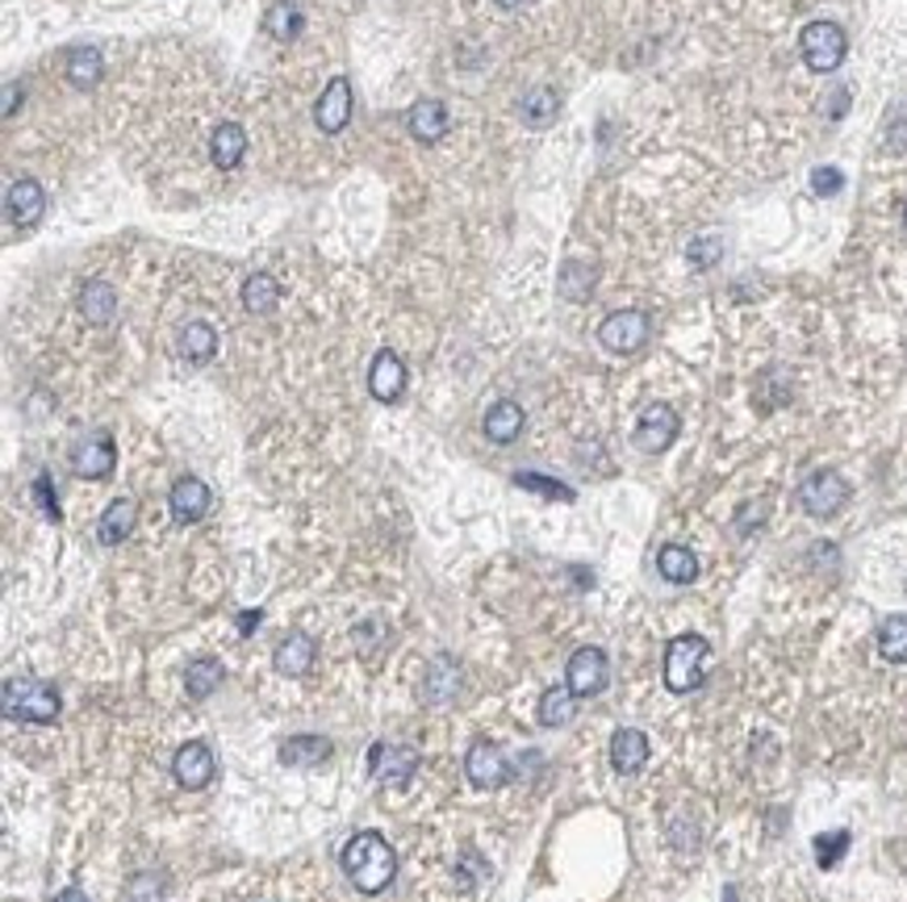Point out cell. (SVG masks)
Masks as SVG:
<instances>
[{"mask_svg":"<svg viewBox=\"0 0 907 902\" xmlns=\"http://www.w3.org/2000/svg\"><path fill=\"white\" fill-rule=\"evenodd\" d=\"M414 769H419V753H414V748L385 744V739L368 748V773L377 777V781H394V786H401Z\"/></svg>","mask_w":907,"mask_h":902,"instance_id":"cell-15","label":"cell"},{"mask_svg":"<svg viewBox=\"0 0 907 902\" xmlns=\"http://www.w3.org/2000/svg\"><path fill=\"white\" fill-rule=\"evenodd\" d=\"M352 109H356L352 80H347V76H331L314 105V126L322 130V134H343L347 122H352Z\"/></svg>","mask_w":907,"mask_h":902,"instance_id":"cell-7","label":"cell"},{"mask_svg":"<svg viewBox=\"0 0 907 902\" xmlns=\"http://www.w3.org/2000/svg\"><path fill=\"white\" fill-rule=\"evenodd\" d=\"M130 902H164V878L159 873H134L126 886Z\"/></svg>","mask_w":907,"mask_h":902,"instance_id":"cell-37","label":"cell"},{"mask_svg":"<svg viewBox=\"0 0 907 902\" xmlns=\"http://www.w3.org/2000/svg\"><path fill=\"white\" fill-rule=\"evenodd\" d=\"M80 314L88 318V326H109L118 318V289L109 280H88L80 289Z\"/></svg>","mask_w":907,"mask_h":902,"instance_id":"cell-23","label":"cell"},{"mask_svg":"<svg viewBox=\"0 0 907 902\" xmlns=\"http://www.w3.org/2000/svg\"><path fill=\"white\" fill-rule=\"evenodd\" d=\"M656 572H661L670 586H690L698 577V556L682 544H665L656 552Z\"/></svg>","mask_w":907,"mask_h":902,"instance_id":"cell-28","label":"cell"},{"mask_svg":"<svg viewBox=\"0 0 907 902\" xmlns=\"http://www.w3.org/2000/svg\"><path fill=\"white\" fill-rule=\"evenodd\" d=\"M811 189L820 192V197H832V192L844 189V176L837 168H816L811 171Z\"/></svg>","mask_w":907,"mask_h":902,"instance_id":"cell-40","label":"cell"},{"mask_svg":"<svg viewBox=\"0 0 907 902\" xmlns=\"http://www.w3.org/2000/svg\"><path fill=\"white\" fill-rule=\"evenodd\" d=\"M456 686H461V669H456V660H452V656H435V660H431V669H427V677H422V698H427V702H435V706H443V702H452Z\"/></svg>","mask_w":907,"mask_h":902,"instance_id":"cell-27","label":"cell"},{"mask_svg":"<svg viewBox=\"0 0 907 902\" xmlns=\"http://www.w3.org/2000/svg\"><path fill=\"white\" fill-rule=\"evenodd\" d=\"M222 686V665L213 660V656H197L189 665V672H185V690H189L192 702H206L213 690Z\"/></svg>","mask_w":907,"mask_h":902,"instance_id":"cell-31","label":"cell"},{"mask_svg":"<svg viewBox=\"0 0 907 902\" xmlns=\"http://www.w3.org/2000/svg\"><path fill=\"white\" fill-rule=\"evenodd\" d=\"M4 210H9V222H13L18 231H34L46 218V189L34 176H22V180H13L9 192H4Z\"/></svg>","mask_w":907,"mask_h":902,"instance_id":"cell-11","label":"cell"},{"mask_svg":"<svg viewBox=\"0 0 907 902\" xmlns=\"http://www.w3.org/2000/svg\"><path fill=\"white\" fill-rule=\"evenodd\" d=\"M711 644L703 635H677L665 648V686L674 693H690L703 686V669H707Z\"/></svg>","mask_w":907,"mask_h":902,"instance_id":"cell-3","label":"cell"},{"mask_svg":"<svg viewBox=\"0 0 907 902\" xmlns=\"http://www.w3.org/2000/svg\"><path fill=\"white\" fill-rule=\"evenodd\" d=\"M243 305L252 310V314H273L276 305H280V285H276V276L268 272H255L243 280Z\"/></svg>","mask_w":907,"mask_h":902,"instance_id":"cell-30","label":"cell"},{"mask_svg":"<svg viewBox=\"0 0 907 902\" xmlns=\"http://www.w3.org/2000/svg\"><path fill=\"white\" fill-rule=\"evenodd\" d=\"M118 468V443L109 439L106 431L88 435L71 447V472L85 477V481H106L109 472Z\"/></svg>","mask_w":907,"mask_h":902,"instance_id":"cell-10","label":"cell"},{"mask_svg":"<svg viewBox=\"0 0 907 902\" xmlns=\"http://www.w3.org/2000/svg\"><path fill=\"white\" fill-rule=\"evenodd\" d=\"M611 681V665H607V652L602 648H577L569 656V669H565V686L573 690V698H594V693L607 690Z\"/></svg>","mask_w":907,"mask_h":902,"instance_id":"cell-8","label":"cell"},{"mask_svg":"<svg viewBox=\"0 0 907 902\" xmlns=\"http://www.w3.org/2000/svg\"><path fill=\"white\" fill-rule=\"evenodd\" d=\"M523 405H515V401H494L486 410V422H482V431H486L489 443H498V447H507V443H515L519 435H523Z\"/></svg>","mask_w":907,"mask_h":902,"instance_id":"cell-20","label":"cell"},{"mask_svg":"<svg viewBox=\"0 0 907 902\" xmlns=\"http://www.w3.org/2000/svg\"><path fill=\"white\" fill-rule=\"evenodd\" d=\"M273 665H276L280 677H306L310 665H314V639H310V635H301V631H294L289 639H280V644H276Z\"/></svg>","mask_w":907,"mask_h":902,"instance_id":"cell-22","label":"cell"},{"mask_svg":"<svg viewBox=\"0 0 907 902\" xmlns=\"http://www.w3.org/2000/svg\"><path fill=\"white\" fill-rule=\"evenodd\" d=\"M368 393L377 401H398L406 393V364L398 352H377L368 368Z\"/></svg>","mask_w":907,"mask_h":902,"instance_id":"cell-16","label":"cell"},{"mask_svg":"<svg viewBox=\"0 0 907 902\" xmlns=\"http://www.w3.org/2000/svg\"><path fill=\"white\" fill-rule=\"evenodd\" d=\"M799 505L811 519H832L849 505V481L832 468H820L799 485Z\"/></svg>","mask_w":907,"mask_h":902,"instance_id":"cell-5","label":"cell"},{"mask_svg":"<svg viewBox=\"0 0 907 902\" xmlns=\"http://www.w3.org/2000/svg\"><path fill=\"white\" fill-rule=\"evenodd\" d=\"M406 126H410V134L419 138V143H440L443 134H447V109H443V101H435V97H427V101H414L410 105V113H406Z\"/></svg>","mask_w":907,"mask_h":902,"instance_id":"cell-18","label":"cell"},{"mask_svg":"<svg viewBox=\"0 0 907 902\" xmlns=\"http://www.w3.org/2000/svg\"><path fill=\"white\" fill-rule=\"evenodd\" d=\"M611 765L615 773L632 777L649 765V735L635 732V727H619L611 739Z\"/></svg>","mask_w":907,"mask_h":902,"instance_id":"cell-17","label":"cell"},{"mask_svg":"<svg viewBox=\"0 0 907 902\" xmlns=\"http://www.w3.org/2000/svg\"><path fill=\"white\" fill-rule=\"evenodd\" d=\"M573 690L569 686H561V690H549L544 698H540V723L544 727H565L573 719Z\"/></svg>","mask_w":907,"mask_h":902,"instance_id":"cell-35","label":"cell"},{"mask_svg":"<svg viewBox=\"0 0 907 902\" xmlns=\"http://www.w3.org/2000/svg\"><path fill=\"white\" fill-rule=\"evenodd\" d=\"M55 902H88V899H85V890H76V886H67V890H64V894H59V899H55Z\"/></svg>","mask_w":907,"mask_h":902,"instance_id":"cell-43","label":"cell"},{"mask_svg":"<svg viewBox=\"0 0 907 902\" xmlns=\"http://www.w3.org/2000/svg\"><path fill=\"white\" fill-rule=\"evenodd\" d=\"M168 505H172V519H176V523H185V526L201 523V519L210 514V505H213L210 485L201 481V477H180V481L172 485Z\"/></svg>","mask_w":907,"mask_h":902,"instance_id":"cell-13","label":"cell"},{"mask_svg":"<svg viewBox=\"0 0 907 902\" xmlns=\"http://www.w3.org/2000/svg\"><path fill=\"white\" fill-rule=\"evenodd\" d=\"M844 848H849V832H832V836H820V839H816V860H820L823 869H828V865H837V860L844 857Z\"/></svg>","mask_w":907,"mask_h":902,"instance_id":"cell-39","label":"cell"},{"mask_svg":"<svg viewBox=\"0 0 907 902\" xmlns=\"http://www.w3.org/2000/svg\"><path fill=\"white\" fill-rule=\"evenodd\" d=\"M556 113H561V97L552 88H531L523 97V122L531 130H549L556 122Z\"/></svg>","mask_w":907,"mask_h":902,"instance_id":"cell-32","label":"cell"},{"mask_svg":"<svg viewBox=\"0 0 907 902\" xmlns=\"http://www.w3.org/2000/svg\"><path fill=\"white\" fill-rule=\"evenodd\" d=\"M494 4H498V9H519L523 0H494Z\"/></svg>","mask_w":907,"mask_h":902,"instance_id":"cell-44","label":"cell"},{"mask_svg":"<svg viewBox=\"0 0 907 902\" xmlns=\"http://www.w3.org/2000/svg\"><path fill=\"white\" fill-rule=\"evenodd\" d=\"M34 493H38V502H43L46 519H55V523H59V502H55V493H51V477H46V472L34 481Z\"/></svg>","mask_w":907,"mask_h":902,"instance_id":"cell-41","label":"cell"},{"mask_svg":"<svg viewBox=\"0 0 907 902\" xmlns=\"http://www.w3.org/2000/svg\"><path fill=\"white\" fill-rule=\"evenodd\" d=\"M343 873L352 878L360 894H380L394 873H398V857L389 848V839L380 832H356V836L343 844Z\"/></svg>","mask_w":907,"mask_h":902,"instance_id":"cell-1","label":"cell"},{"mask_svg":"<svg viewBox=\"0 0 907 902\" xmlns=\"http://www.w3.org/2000/svg\"><path fill=\"white\" fill-rule=\"evenodd\" d=\"M243 155H247V130L239 126V122H222V126H213V134H210L213 168L234 171L239 164H243Z\"/></svg>","mask_w":907,"mask_h":902,"instance_id":"cell-19","label":"cell"},{"mask_svg":"<svg viewBox=\"0 0 907 902\" xmlns=\"http://www.w3.org/2000/svg\"><path fill=\"white\" fill-rule=\"evenodd\" d=\"M878 652L891 665H907V614H891L878 627Z\"/></svg>","mask_w":907,"mask_h":902,"instance_id":"cell-34","label":"cell"},{"mask_svg":"<svg viewBox=\"0 0 907 902\" xmlns=\"http://www.w3.org/2000/svg\"><path fill=\"white\" fill-rule=\"evenodd\" d=\"M904 231H907V205H904Z\"/></svg>","mask_w":907,"mask_h":902,"instance_id":"cell-45","label":"cell"},{"mask_svg":"<svg viewBox=\"0 0 907 902\" xmlns=\"http://www.w3.org/2000/svg\"><path fill=\"white\" fill-rule=\"evenodd\" d=\"M280 765H289V769H314V765H322L327 756H331V739H322V735H294V739H285L280 744Z\"/></svg>","mask_w":907,"mask_h":902,"instance_id":"cell-25","label":"cell"},{"mask_svg":"<svg viewBox=\"0 0 907 902\" xmlns=\"http://www.w3.org/2000/svg\"><path fill=\"white\" fill-rule=\"evenodd\" d=\"M4 711L25 723H55L64 711L59 690L43 677H9L4 681Z\"/></svg>","mask_w":907,"mask_h":902,"instance_id":"cell-2","label":"cell"},{"mask_svg":"<svg viewBox=\"0 0 907 902\" xmlns=\"http://www.w3.org/2000/svg\"><path fill=\"white\" fill-rule=\"evenodd\" d=\"M690 264H695V268H716L719 264V255H723V243H719L716 234H703V238H695V243H690Z\"/></svg>","mask_w":907,"mask_h":902,"instance_id":"cell-38","label":"cell"},{"mask_svg":"<svg viewBox=\"0 0 907 902\" xmlns=\"http://www.w3.org/2000/svg\"><path fill=\"white\" fill-rule=\"evenodd\" d=\"M264 30L273 34L276 43H289V38L301 34V9H297L294 0H276L273 9L264 13Z\"/></svg>","mask_w":907,"mask_h":902,"instance_id":"cell-33","label":"cell"},{"mask_svg":"<svg viewBox=\"0 0 907 902\" xmlns=\"http://www.w3.org/2000/svg\"><path fill=\"white\" fill-rule=\"evenodd\" d=\"M594 285H598V268L590 259H565L561 272H556V293L565 301H586L594 293Z\"/></svg>","mask_w":907,"mask_h":902,"instance_id":"cell-26","label":"cell"},{"mask_svg":"<svg viewBox=\"0 0 907 902\" xmlns=\"http://www.w3.org/2000/svg\"><path fill=\"white\" fill-rule=\"evenodd\" d=\"M649 314L644 310H615V314L602 318V326H598V343L607 347V352H615V356H632V352H640L644 343H649Z\"/></svg>","mask_w":907,"mask_h":902,"instance_id":"cell-6","label":"cell"},{"mask_svg":"<svg viewBox=\"0 0 907 902\" xmlns=\"http://www.w3.org/2000/svg\"><path fill=\"white\" fill-rule=\"evenodd\" d=\"M139 526V502L134 498H113V502L106 505V514H101V523H97V539L101 544H122V539H130V531Z\"/></svg>","mask_w":907,"mask_h":902,"instance_id":"cell-21","label":"cell"},{"mask_svg":"<svg viewBox=\"0 0 907 902\" xmlns=\"http://www.w3.org/2000/svg\"><path fill=\"white\" fill-rule=\"evenodd\" d=\"M172 773H176V781H180L185 790H206V786L213 781V773H218L210 744L189 739V744L176 753V760H172Z\"/></svg>","mask_w":907,"mask_h":902,"instance_id":"cell-14","label":"cell"},{"mask_svg":"<svg viewBox=\"0 0 907 902\" xmlns=\"http://www.w3.org/2000/svg\"><path fill=\"white\" fill-rule=\"evenodd\" d=\"M22 101H25V88L18 85V80H9V85H4V122H9L13 113H18V105H22Z\"/></svg>","mask_w":907,"mask_h":902,"instance_id":"cell-42","label":"cell"},{"mask_svg":"<svg viewBox=\"0 0 907 902\" xmlns=\"http://www.w3.org/2000/svg\"><path fill=\"white\" fill-rule=\"evenodd\" d=\"M101 76H106V59H101V51L80 46V51H71V55H67V85L71 88L88 92V88L101 85Z\"/></svg>","mask_w":907,"mask_h":902,"instance_id":"cell-29","label":"cell"},{"mask_svg":"<svg viewBox=\"0 0 907 902\" xmlns=\"http://www.w3.org/2000/svg\"><path fill=\"white\" fill-rule=\"evenodd\" d=\"M844 51H849V38L837 22H811L799 34V55L811 71H837L844 64Z\"/></svg>","mask_w":907,"mask_h":902,"instance_id":"cell-4","label":"cell"},{"mask_svg":"<svg viewBox=\"0 0 907 902\" xmlns=\"http://www.w3.org/2000/svg\"><path fill=\"white\" fill-rule=\"evenodd\" d=\"M515 485H519V489H535V493H544V498H561V502H573L569 485L552 481V477H540V472H515Z\"/></svg>","mask_w":907,"mask_h":902,"instance_id":"cell-36","label":"cell"},{"mask_svg":"<svg viewBox=\"0 0 907 902\" xmlns=\"http://www.w3.org/2000/svg\"><path fill=\"white\" fill-rule=\"evenodd\" d=\"M465 773H468L473 786H482V790H498V786H507L515 769H510L507 753H502L498 744L477 739V744L468 748V756H465Z\"/></svg>","mask_w":907,"mask_h":902,"instance_id":"cell-12","label":"cell"},{"mask_svg":"<svg viewBox=\"0 0 907 902\" xmlns=\"http://www.w3.org/2000/svg\"><path fill=\"white\" fill-rule=\"evenodd\" d=\"M176 352H180V359H189V364H210V359L218 356V331H213L210 322H189V326H180V335H176Z\"/></svg>","mask_w":907,"mask_h":902,"instance_id":"cell-24","label":"cell"},{"mask_svg":"<svg viewBox=\"0 0 907 902\" xmlns=\"http://www.w3.org/2000/svg\"><path fill=\"white\" fill-rule=\"evenodd\" d=\"M677 431H682V422H677L674 405L653 401V405H644V414L635 422V447L656 456V452H665V447L677 439Z\"/></svg>","mask_w":907,"mask_h":902,"instance_id":"cell-9","label":"cell"}]
</instances>
